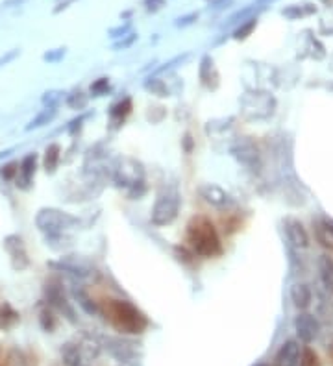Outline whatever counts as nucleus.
<instances>
[{"label": "nucleus", "mask_w": 333, "mask_h": 366, "mask_svg": "<svg viewBox=\"0 0 333 366\" xmlns=\"http://www.w3.org/2000/svg\"><path fill=\"white\" fill-rule=\"evenodd\" d=\"M78 224V220L69 215V213L58 211V209H43L37 215V226L41 231L50 237V239H56V237H64V234L67 229L74 228Z\"/></svg>", "instance_id": "4"}, {"label": "nucleus", "mask_w": 333, "mask_h": 366, "mask_svg": "<svg viewBox=\"0 0 333 366\" xmlns=\"http://www.w3.org/2000/svg\"><path fill=\"white\" fill-rule=\"evenodd\" d=\"M39 324H41V328L45 329L47 333H52L54 329H56V326H58V320H56L52 311L47 307L39 313Z\"/></svg>", "instance_id": "23"}, {"label": "nucleus", "mask_w": 333, "mask_h": 366, "mask_svg": "<svg viewBox=\"0 0 333 366\" xmlns=\"http://www.w3.org/2000/svg\"><path fill=\"white\" fill-rule=\"evenodd\" d=\"M196 17L198 15H195V13H193V15H189V17H184V19H180V22H178V24H180V26L182 24H189V22H193L191 19H196Z\"/></svg>", "instance_id": "33"}, {"label": "nucleus", "mask_w": 333, "mask_h": 366, "mask_svg": "<svg viewBox=\"0 0 333 366\" xmlns=\"http://www.w3.org/2000/svg\"><path fill=\"white\" fill-rule=\"evenodd\" d=\"M61 357H64V363L67 366H82V351L73 342H67L61 348Z\"/></svg>", "instance_id": "19"}, {"label": "nucleus", "mask_w": 333, "mask_h": 366, "mask_svg": "<svg viewBox=\"0 0 333 366\" xmlns=\"http://www.w3.org/2000/svg\"><path fill=\"white\" fill-rule=\"evenodd\" d=\"M6 248H8V252H10L11 263H13V266H15L17 270L27 268L28 255H27L24 243H22L21 237H17V235H10V237L6 239Z\"/></svg>", "instance_id": "13"}, {"label": "nucleus", "mask_w": 333, "mask_h": 366, "mask_svg": "<svg viewBox=\"0 0 333 366\" xmlns=\"http://www.w3.org/2000/svg\"><path fill=\"white\" fill-rule=\"evenodd\" d=\"M115 181L119 185L132 187L133 191H138V185L145 183V170L141 163L132 160V167H126V160H122L115 169Z\"/></svg>", "instance_id": "5"}, {"label": "nucleus", "mask_w": 333, "mask_h": 366, "mask_svg": "<svg viewBox=\"0 0 333 366\" xmlns=\"http://www.w3.org/2000/svg\"><path fill=\"white\" fill-rule=\"evenodd\" d=\"M45 292H47V300L52 307L58 309L59 313L64 314V317H67L71 322H76V317H74L73 307H71V303L67 302V296H65L64 289H61L59 283H48L47 289H45Z\"/></svg>", "instance_id": "8"}, {"label": "nucleus", "mask_w": 333, "mask_h": 366, "mask_svg": "<svg viewBox=\"0 0 333 366\" xmlns=\"http://www.w3.org/2000/svg\"><path fill=\"white\" fill-rule=\"evenodd\" d=\"M200 80L202 84L206 85L207 89H217L219 85V75L215 67H213V59L209 56L202 59L200 65Z\"/></svg>", "instance_id": "16"}, {"label": "nucleus", "mask_w": 333, "mask_h": 366, "mask_svg": "<svg viewBox=\"0 0 333 366\" xmlns=\"http://www.w3.org/2000/svg\"><path fill=\"white\" fill-rule=\"evenodd\" d=\"M320 277H323L324 287L333 294V259L330 257L320 259Z\"/></svg>", "instance_id": "21"}, {"label": "nucleus", "mask_w": 333, "mask_h": 366, "mask_svg": "<svg viewBox=\"0 0 333 366\" xmlns=\"http://www.w3.org/2000/svg\"><path fill=\"white\" fill-rule=\"evenodd\" d=\"M300 366H320V359L311 348H304L300 356Z\"/></svg>", "instance_id": "27"}, {"label": "nucleus", "mask_w": 333, "mask_h": 366, "mask_svg": "<svg viewBox=\"0 0 333 366\" xmlns=\"http://www.w3.org/2000/svg\"><path fill=\"white\" fill-rule=\"evenodd\" d=\"M104 314L110 324L121 333L141 335L148 328V319L143 311H139L128 300H108L104 303Z\"/></svg>", "instance_id": "1"}, {"label": "nucleus", "mask_w": 333, "mask_h": 366, "mask_svg": "<svg viewBox=\"0 0 333 366\" xmlns=\"http://www.w3.org/2000/svg\"><path fill=\"white\" fill-rule=\"evenodd\" d=\"M232 154L237 158L244 167H250L252 170L259 169V152L250 139H241L235 146L232 148Z\"/></svg>", "instance_id": "9"}, {"label": "nucleus", "mask_w": 333, "mask_h": 366, "mask_svg": "<svg viewBox=\"0 0 333 366\" xmlns=\"http://www.w3.org/2000/svg\"><path fill=\"white\" fill-rule=\"evenodd\" d=\"M145 89L150 91V93H152V95H156V96H167L169 95V91H167V85L159 80V78H148V80L145 82Z\"/></svg>", "instance_id": "25"}, {"label": "nucleus", "mask_w": 333, "mask_h": 366, "mask_svg": "<svg viewBox=\"0 0 333 366\" xmlns=\"http://www.w3.org/2000/svg\"><path fill=\"white\" fill-rule=\"evenodd\" d=\"M0 174H2L4 180H13V178H17V174H19V163L6 165V167H2V170H0Z\"/></svg>", "instance_id": "30"}, {"label": "nucleus", "mask_w": 333, "mask_h": 366, "mask_svg": "<svg viewBox=\"0 0 333 366\" xmlns=\"http://www.w3.org/2000/svg\"><path fill=\"white\" fill-rule=\"evenodd\" d=\"M256 24H258V22H256V19H246V21H244L243 24H241V26H239L237 30L233 32V38L237 39V41H243V39H246L250 33L254 32Z\"/></svg>", "instance_id": "26"}, {"label": "nucleus", "mask_w": 333, "mask_h": 366, "mask_svg": "<svg viewBox=\"0 0 333 366\" xmlns=\"http://www.w3.org/2000/svg\"><path fill=\"white\" fill-rule=\"evenodd\" d=\"M182 206V197L178 187L169 185L163 187L159 191L156 202L152 207V215H150V220H152L154 226H169L176 220L178 213H180Z\"/></svg>", "instance_id": "3"}, {"label": "nucleus", "mask_w": 333, "mask_h": 366, "mask_svg": "<svg viewBox=\"0 0 333 366\" xmlns=\"http://www.w3.org/2000/svg\"><path fill=\"white\" fill-rule=\"evenodd\" d=\"M74 296H76V300H78V303H80V307L84 309L85 313H89V314L98 313V307H96L95 303H93V300L87 296V292L82 291V289H78V291H74Z\"/></svg>", "instance_id": "22"}, {"label": "nucleus", "mask_w": 333, "mask_h": 366, "mask_svg": "<svg viewBox=\"0 0 333 366\" xmlns=\"http://www.w3.org/2000/svg\"><path fill=\"white\" fill-rule=\"evenodd\" d=\"M313 234L317 243L324 250L333 252V220L332 218H318L313 222Z\"/></svg>", "instance_id": "12"}, {"label": "nucleus", "mask_w": 333, "mask_h": 366, "mask_svg": "<svg viewBox=\"0 0 333 366\" xmlns=\"http://www.w3.org/2000/svg\"><path fill=\"white\" fill-rule=\"evenodd\" d=\"M67 104H69V107H73V109H84L85 106H87V96L84 95V93H73V95L67 98Z\"/></svg>", "instance_id": "28"}, {"label": "nucleus", "mask_w": 333, "mask_h": 366, "mask_svg": "<svg viewBox=\"0 0 333 366\" xmlns=\"http://www.w3.org/2000/svg\"><path fill=\"white\" fill-rule=\"evenodd\" d=\"M54 115H56V109H54L52 106H48L43 109V113H39L36 119H34L32 122H30V126H28V130H32V128H41L45 126V124H48V122L52 121Z\"/></svg>", "instance_id": "24"}, {"label": "nucleus", "mask_w": 333, "mask_h": 366, "mask_svg": "<svg viewBox=\"0 0 333 366\" xmlns=\"http://www.w3.org/2000/svg\"><path fill=\"white\" fill-rule=\"evenodd\" d=\"M145 4H147V8L150 11H156L165 4V0H145Z\"/></svg>", "instance_id": "31"}, {"label": "nucleus", "mask_w": 333, "mask_h": 366, "mask_svg": "<svg viewBox=\"0 0 333 366\" xmlns=\"http://www.w3.org/2000/svg\"><path fill=\"white\" fill-rule=\"evenodd\" d=\"M130 113H132V98H130V96H126V98H122V100H119L117 104H113V106H111V109H110L111 124L119 126V124H122V122H124V119H126Z\"/></svg>", "instance_id": "17"}, {"label": "nucleus", "mask_w": 333, "mask_h": 366, "mask_svg": "<svg viewBox=\"0 0 333 366\" xmlns=\"http://www.w3.org/2000/svg\"><path fill=\"white\" fill-rule=\"evenodd\" d=\"M187 243L200 257H217L222 254V243L213 222L206 217H193L187 224Z\"/></svg>", "instance_id": "2"}, {"label": "nucleus", "mask_w": 333, "mask_h": 366, "mask_svg": "<svg viewBox=\"0 0 333 366\" xmlns=\"http://www.w3.org/2000/svg\"><path fill=\"white\" fill-rule=\"evenodd\" d=\"M283 228H286L287 241L298 250H304L309 246V235H307V229L304 228V224L296 218H286L283 220Z\"/></svg>", "instance_id": "10"}, {"label": "nucleus", "mask_w": 333, "mask_h": 366, "mask_svg": "<svg viewBox=\"0 0 333 366\" xmlns=\"http://www.w3.org/2000/svg\"><path fill=\"white\" fill-rule=\"evenodd\" d=\"M330 356H332V359H333V342H332V346H330Z\"/></svg>", "instance_id": "34"}, {"label": "nucleus", "mask_w": 333, "mask_h": 366, "mask_svg": "<svg viewBox=\"0 0 333 366\" xmlns=\"http://www.w3.org/2000/svg\"><path fill=\"white\" fill-rule=\"evenodd\" d=\"M17 322H19V313L11 307L10 303H2V305H0V328H13Z\"/></svg>", "instance_id": "20"}, {"label": "nucleus", "mask_w": 333, "mask_h": 366, "mask_svg": "<svg viewBox=\"0 0 333 366\" xmlns=\"http://www.w3.org/2000/svg\"><path fill=\"white\" fill-rule=\"evenodd\" d=\"M59 158H61V148L59 144H48L47 150H45V170L52 174L54 170L58 169Z\"/></svg>", "instance_id": "18"}, {"label": "nucleus", "mask_w": 333, "mask_h": 366, "mask_svg": "<svg viewBox=\"0 0 333 366\" xmlns=\"http://www.w3.org/2000/svg\"><path fill=\"white\" fill-rule=\"evenodd\" d=\"M36 154H28L27 158L21 161V165H19V174H17V185H21L22 189H28V187H30L34 176H36Z\"/></svg>", "instance_id": "14"}, {"label": "nucleus", "mask_w": 333, "mask_h": 366, "mask_svg": "<svg viewBox=\"0 0 333 366\" xmlns=\"http://www.w3.org/2000/svg\"><path fill=\"white\" fill-rule=\"evenodd\" d=\"M200 197L206 200L209 206L217 207V209H222V211H226V209H232L235 206V200H233L230 195H228L224 189H221L215 183H206V185L200 187Z\"/></svg>", "instance_id": "6"}, {"label": "nucleus", "mask_w": 333, "mask_h": 366, "mask_svg": "<svg viewBox=\"0 0 333 366\" xmlns=\"http://www.w3.org/2000/svg\"><path fill=\"white\" fill-rule=\"evenodd\" d=\"M108 91H110V80L108 78H98L95 84H91V95L93 96L106 95Z\"/></svg>", "instance_id": "29"}, {"label": "nucleus", "mask_w": 333, "mask_h": 366, "mask_svg": "<svg viewBox=\"0 0 333 366\" xmlns=\"http://www.w3.org/2000/svg\"><path fill=\"white\" fill-rule=\"evenodd\" d=\"M300 344L296 340H287L286 344L281 346L278 353L274 357L276 366H300Z\"/></svg>", "instance_id": "11"}, {"label": "nucleus", "mask_w": 333, "mask_h": 366, "mask_svg": "<svg viewBox=\"0 0 333 366\" xmlns=\"http://www.w3.org/2000/svg\"><path fill=\"white\" fill-rule=\"evenodd\" d=\"M133 39H135V36H133V33H130V38H128L126 41L117 43L115 48H126V47H130V45H132V43H133Z\"/></svg>", "instance_id": "32"}, {"label": "nucleus", "mask_w": 333, "mask_h": 366, "mask_svg": "<svg viewBox=\"0 0 333 366\" xmlns=\"http://www.w3.org/2000/svg\"><path fill=\"white\" fill-rule=\"evenodd\" d=\"M254 366H267V365H263V363H258V365H254Z\"/></svg>", "instance_id": "35"}, {"label": "nucleus", "mask_w": 333, "mask_h": 366, "mask_svg": "<svg viewBox=\"0 0 333 366\" xmlns=\"http://www.w3.org/2000/svg\"><path fill=\"white\" fill-rule=\"evenodd\" d=\"M295 329L298 339L306 344H311L313 340L318 337V331H320V324L318 320L309 313H300L295 320Z\"/></svg>", "instance_id": "7"}, {"label": "nucleus", "mask_w": 333, "mask_h": 366, "mask_svg": "<svg viewBox=\"0 0 333 366\" xmlns=\"http://www.w3.org/2000/svg\"><path fill=\"white\" fill-rule=\"evenodd\" d=\"M291 300L296 307L300 309V311H304V309H307L311 305V289H309L306 283H295V285L291 287Z\"/></svg>", "instance_id": "15"}]
</instances>
